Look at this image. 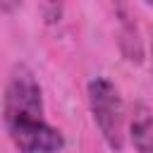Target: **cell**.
<instances>
[{
    "label": "cell",
    "mask_w": 153,
    "mask_h": 153,
    "mask_svg": "<svg viewBox=\"0 0 153 153\" xmlns=\"http://www.w3.org/2000/svg\"><path fill=\"white\" fill-rule=\"evenodd\" d=\"M2 124L19 153H60L65 134L48 120L43 88L36 72L19 62L12 67L2 91Z\"/></svg>",
    "instance_id": "obj_1"
},
{
    "label": "cell",
    "mask_w": 153,
    "mask_h": 153,
    "mask_svg": "<svg viewBox=\"0 0 153 153\" xmlns=\"http://www.w3.org/2000/svg\"><path fill=\"white\" fill-rule=\"evenodd\" d=\"M127 136L136 153H153V110L148 105L139 103L131 108Z\"/></svg>",
    "instance_id": "obj_3"
},
{
    "label": "cell",
    "mask_w": 153,
    "mask_h": 153,
    "mask_svg": "<svg viewBox=\"0 0 153 153\" xmlns=\"http://www.w3.org/2000/svg\"><path fill=\"white\" fill-rule=\"evenodd\" d=\"M151 62H153V38H151Z\"/></svg>",
    "instance_id": "obj_4"
},
{
    "label": "cell",
    "mask_w": 153,
    "mask_h": 153,
    "mask_svg": "<svg viewBox=\"0 0 153 153\" xmlns=\"http://www.w3.org/2000/svg\"><path fill=\"white\" fill-rule=\"evenodd\" d=\"M86 100L91 120L112 153H120L127 141L129 112L124 108L122 93L108 76H91L86 84Z\"/></svg>",
    "instance_id": "obj_2"
}]
</instances>
